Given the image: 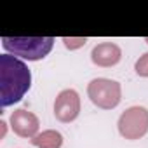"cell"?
Wrapping results in <instances>:
<instances>
[{
	"label": "cell",
	"instance_id": "8",
	"mask_svg": "<svg viewBox=\"0 0 148 148\" xmlns=\"http://www.w3.org/2000/svg\"><path fill=\"white\" fill-rule=\"evenodd\" d=\"M136 71L139 73V75L148 77V54H145V56L136 63Z\"/></svg>",
	"mask_w": 148,
	"mask_h": 148
},
{
	"label": "cell",
	"instance_id": "5",
	"mask_svg": "<svg viewBox=\"0 0 148 148\" xmlns=\"http://www.w3.org/2000/svg\"><path fill=\"white\" fill-rule=\"evenodd\" d=\"M139 110H141V108H131V110H127V112L120 117V122H119V125H120V132H122L124 136L131 138V139H134V138L145 134L146 129H148V127L138 125L136 117L139 115Z\"/></svg>",
	"mask_w": 148,
	"mask_h": 148
},
{
	"label": "cell",
	"instance_id": "7",
	"mask_svg": "<svg viewBox=\"0 0 148 148\" xmlns=\"http://www.w3.org/2000/svg\"><path fill=\"white\" fill-rule=\"evenodd\" d=\"M120 59V49L113 44H101L92 51V61L103 66L115 64Z\"/></svg>",
	"mask_w": 148,
	"mask_h": 148
},
{
	"label": "cell",
	"instance_id": "2",
	"mask_svg": "<svg viewBox=\"0 0 148 148\" xmlns=\"http://www.w3.org/2000/svg\"><path fill=\"white\" fill-rule=\"evenodd\" d=\"M0 40L9 54L28 61L44 59L54 45V37H2Z\"/></svg>",
	"mask_w": 148,
	"mask_h": 148
},
{
	"label": "cell",
	"instance_id": "3",
	"mask_svg": "<svg viewBox=\"0 0 148 148\" xmlns=\"http://www.w3.org/2000/svg\"><path fill=\"white\" fill-rule=\"evenodd\" d=\"M91 101L101 108H113L120 101V87L108 79H96L89 84Z\"/></svg>",
	"mask_w": 148,
	"mask_h": 148
},
{
	"label": "cell",
	"instance_id": "6",
	"mask_svg": "<svg viewBox=\"0 0 148 148\" xmlns=\"http://www.w3.org/2000/svg\"><path fill=\"white\" fill-rule=\"evenodd\" d=\"M11 122H12V129H14L19 136H32V134L37 131V127H38L37 119H35L32 113L25 112V110L16 112V113L12 115Z\"/></svg>",
	"mask_w": 148,
	"mask_h": 148
},
{
	"label": "cell",
	"instance_id": "4",
	"mask_svg": "<svg viewBox=\"0 0 148 148\" xmlns=\"http://www.w3.org/2000/svg\"><path fill=\"white\" fill-rule=\"evenodd\" d=\"M54 115L61 122H70L79 115V96L75 91H63L54 103Z\"/></svg>",
	"mask_w": 148,
	"mask_h": 148
},
{
	"label": "cell",
	"instance_id": "1",
	"mask_svg": "<svg viewBox=\"0 0 148 148\" xmlns=\"http://www.w3.org/2000/svg\"><path fill=\"white\" fill-rule=\"evenodd\" d=\"M32 86V73L25 61L12 54L0 56V106L19 103Z\"/></svg>",
	"mask_w": 148,
	"mask_h": 148
}]
</instances>
